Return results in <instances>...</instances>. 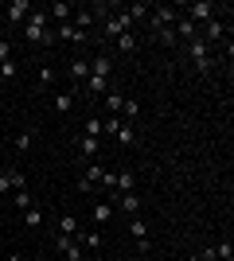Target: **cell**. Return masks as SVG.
<instances>
[{
	"mask_svg": "<svg viewBox=\"0 0 234 261\" xmlns=\"http://www.w3.org/2000/svg\"><path fill=\"white\" fill-rule=\"evenodd\" d=\"M23 35H28L32 43H43V47L55 43V32H51V20H47L43 8H32V16L23 20Z\"/></svg>",
	"mask_w": 234,
	"mask_h": 261,
	"instance_id": "6da1fadb",
	"label": "cell"
},
{
	"mask_svg": "<svg viewBox=\"0 0 234 261\" xmlns=\"http://www.w3.org/2000/svg\"><path fill=\"white\" fill-rule=\"evenodd\" d=\"M195 28H203L207 20H215L219 16V4H211V0H195V4H188V12H184Z\"/></svg>",
	"mask_w": 234,
	"mask_h": 261,
	"instance_id": "7a4b0ae2",
	"label": "cell"
},
{
	"mask_svg": "<svg viewBox=\"0 0 234 261\" xmlns=\"http://www.w3.org/2000/svg\"><path fill=\"white\" fill-rule=\"evenodd\" d=\"M188 51H191V63H195V70H199V74H211V55H207V43H203L199 35L188 43Z\"/></svg>",
	"mask_w": 234,
	"mask_h": 261,
	"instance_id": "3957f363",
	"label": "cell"
},
{
	"mask_svg": "<svg viewBox=\"0 0 234 261\" xmlns=\"http://www.w3.org/2000/svg\"><path fill=\"white\" fill-rule=\"evenodd\" d=\"M148 20H152V28H156V32H168V28H172V23L179 20V8H168V4H160V8H156L152 16H148Z\"/></svg>",
	"mask_w": 234,
	"mask_h": 261,
	"instance_id": "277c9868",
	"label": "cell"
},
{
	"mask_svg": "<svg viewBox=\"0 0 234 261\" xmlns=\"http://www.w3.org/2000/svg\"><path fill=\"white\" fill-rule=\"evenodd\" d=\"M129 28H133V20H129V12H117V16H110V20H106V35H110V39L125 35Z\"/></svg>",
	"mask_w": 234,
	"mask_h": 261,
	"instance_id": "5b68a950",
	"label": "cell"
},
{
	"mask_svg": "<svg viewBox=\"0 0 234 261\" xmlns=\"http://www.w3.org/2000/svg\"><path fill=\"white\" fill-rule=\"evenodd\" d=\"M0 16H8V23H23L28 16H32V4H28V0H12V4L0 12Z\"/></svg>",
	"mask_w": 234,
	"mask_h": 261,
	"instance_id": "8992f818",
	"label": "cell"
},
{
	"mask_svg": "<svg viewBox=\"0 0 234 261\" xmlns=\"http://www.w3.org/2000/svg\"><path fill=\"white\" fill-rule=\"evenodd\" d=\"M223 35H226V23L219 20V16H215V20H207V23H203V35H199V39H203V43H219Z\"/></svg>",
	"mask_w": 234,
	"mask_h": 261,
	"instance_id": "52a82bcc",
	"label": "cell"
},
{
	"mask_svg": "<svg viewBox=\"0 0 234 261\" xmlns=\"http://www.w3.org/2000/svg\"><path fill=\"white\" fill-rule=\"evenodd\" d=\"M55 39H63V43H86V32H78L74 23H59V32H55Z\"/></svg>",
	"mask_w": 234,
	"mask_h": 261,
	"instance_id": "ba28073f",
	"label": "cell"
},
{
	"mask_svg": "<svg viewBox=\"0 0 234 261\" xmlns=\"http://www.w3.org/2000/svg\"><path fill=\"white\" fill-rule=\"evenodd\" d=\"M47 12V20H59V23H67L70 16H74V8H70V4H63V0H55V4H51V8H43Z\"/></svg>",
	"mask_w": 234,
	"mask_h": 261,
	"instance_id": "9c48e42d",
	"label": "cell"
},
{
	"mask_svg": "<svg viewBox=\"0 0 234 261\" xmlns=\"http://www.w3.org/2000/svg\"><path fill=\"white\" fill-rule=\"evenodd\" d=\"M90 74H98V78H110V74H113V59H110V55H98V59L90 63Z\"/></svg>",
	"mask_w": 234,
	"mask_h": 261,
	"instance_id": "30bf717a",
	"label": "cell"
},
{
	"mask_svg": "<svg viewBox=\"0 0 234 261\" xmlns=\"http://www.w3.org/2000/svg\"><path fill=\"white\" fill-rule=\"evenodd\" d=\"M67 74H70V82H86L90 78V63L86 59H74V63L67 66Z\"/></svg>",
	"mask_w": 234,
	"mask_h": 261,
	"instance_id": "8fae6325",
	"label": "cell"
},
{
	"mask_svg": "<svg viewBox=\"0 0 234 261\" xmlns=\"http://www.w3.org/2000/svg\"><path fill=\"white\" fill-rule=\"evenodd\" d=\"M110 218H113V203H110V199H101V203H94V222H98V226H106Z\"/></svg>",
	"mask_w": 234,
	"mask_h": 261,
	"instance_id": "7c38bea8",
	"label": "cell"
},
{
	"mask_svg": "<svg viewBox=\"0 0 234 261\" xmlns=\"http://www.w3.org/2000/svg\"><path fill=\"white\" fill-rule=\"evenodd\" d=\"M51 109H55V113H70V109H74V94H67V90H63V94H55Z\"/></svg>",
	"mask_w": 234,
	"mask_h": 261,
	"instance_id": "4fadbf2b",
	"label": "cell"
},
{
	"mask_svg": "<svg viewBox=\"0 0 234 261\" xmlns=\"http://www.w3.org/2000/svg\"><path fill=\"white\" fill-rule=\"evenodd\" d=\"M117 207H121L129 218H137V211H141V199H137V195H117Z\"/></svg>",
	"mask_w": 234,
	"mask_h": 261,
	"instance_id": "5bb4252c",
	"label": "cell"
},
{
	"mask_svg": "<svg viewBox=\"0 0 234 261\" xmlns=\"http://www.w3.org/2000/svg\"><path fill=\"white\" fill-rule=\"evenodd\" d=\"M78 238L86 250H101V230H78Z\"/></svg>",
	"mask_w": 234,
	"mask_h": 261,
	"instance_id": "9a60e30c",
	"label": "cell"
},
{
	"mask_svg": "<svg viewBox=\"0 0 234 261\" xmlns=\"http://www.w3.org/2000/svg\"><path fill=\"white\" fill-rule=\"evenodd\" d=\"M86 90L94 94V98H101V94L110 90V78H98V74H90V78H86Z\"/></svg>",
	"mask_w": 234,
	"mask_h": 261,
	"instance_id": "2e32d148",
	"label": "cell"
},
{
	"mask_svg": "<svg viewBox=\"0 0 234 261\" xmlns=\"http://www.w3.org/2000/svg\"><path fill=\"white\" fill-rule=\"evenodd\" d=\"M113 137H117V144H125V148L137 141V133H133V125H129V121H121V129L113 133Z\"/></svg>",
	"mask_w": 234,
	"mask_h": 261,
	"instance_id": "e0dca14e",
	"label": "cell"
},
{
	"mask_svg": "<svg viewBox=\"0 0 234 261\" xmlns=\"http://www.w3.org/2000/svg\"><path fill=\"white\" fill-rule=\"evenodd\" d=\"M113 43H117V51H121V55H133V51H137V39H133V32H125V35H117V39H113Z\"/></svg>",
	"mask_w": 234,
	"mask_h": 261,
	"instance_id": "ac0fdd59",
	"label": "cell"
},
{
	"mask_svg": "<svg viewBox=\"0 0 234 261\" xmlns=\"http://www.w3.org/2000/svg\"><path fill=\"white\" fill-rule=\"evenodd\" d=\"M78 230H82V226H78L74 215H63V218H59V234H70V238H74Z\"/></svg>",
	"mask_w": 234,
	"mask_h": 261,
	"instance_id": "d6986e66",
	"label": "cell"
},
{
	"mask_svg": "<svg viewBox=\"0 0 234 261\" xmlns=\"http://www.w3.org/2000/svg\"><path fill=\"white\" fill-rule=\"evenodd\" d=\"M78 152H82V156L90 160V156L98 152V137H78Z\"/></svg>",
	"mask_w": 234,
	"mask_h": 261,
	"instance_id": "ffe728a7",
	"label": "cell"
},
{
	"mask_svg": "<svg viewBox=\"0 0 234 261\" xmlns=\"http://www.w3.org/2000/svg\"><path fill=\"white\" fill-rule=\"evenodd\" d=\"M125 98H121V90H106V109H113V113H121Z\"/></svg>",
	"mask_w": 234,
	"mask_h": 261,
	"instance_id": "44dd1931",
	"label": "cell"
},
{
	"mask_svg": "<svg viewBox=\"0 0 234 261\" xmlns=\"http://www.w3.org/2000/svg\"><path fill=\"white\" fill-rule=\"evenodd\" d=\"M215 261H234V246H230V238L215 246Z\"/></svg>",
	"mask_w": 234,
	"mask_h": 261,
	"instance_id": "7402d4cb",
	"label": "cell"
},
{
	"mask_svg": "<svg viewBox=\"0 0 234 261\" xmlns=\"http://www.w3.org/2000/svg\"><path fill=\"white\" fill-rule=\"evenodd\" d=\"M55 86V70L51 66H39V90H51Z\"/></svg>",
	"mask_w": 234,
	"mask_h": 261,
	"instance_id": "603a6c76",
	"label": "cell"
},
{
	"mask_svg": "<svg viewBox=\"0 0 234 261\" xmlns=\"http://www.w3.org/2000/svg\"><path fill=\"white\" fill-rule=\"evenodd\" d=\"M39 222H43V211H39V207H28V211H23V226H39Z\"/></svg>",
	"mask_w": 234,
	"mask_h": 261,
	"instance_id": "cb8c5ba5",
	"label": "cell"
},
{
	"mask_svg": "<svg viewBox=\"0 0 234 261\" xmlns=\"http://www.w3.org/2000/svg\"><path fill=\"white\" fill-rule=\"evenodd\" d=\"M12 148H16V152H28V148H32V133H16Z\"/></svg>",
	"mask_w": 234,
	"mask_h": 261,
	"instance_id": "d4e9b609",
	"label": "cell"
},
{
	"mask_svg": "<svg viewBox=\"0 0 234 261\" xmlns=\"http://www.w3.org/2000/svg\"><path fill=\"white\" fill-rule=\"evenodd\" d=\"M12 203H16V207L20 211H28V207H35V199L28 195V191H16V195H12Z\"/></svg>",
	"mask_w": 234,
	"mask_h": 261,
	"instance_id": "484cf974",
	"label": "cell"
},
{
	"mask_svg": "<svg viewBox=\"0 0 234 261\" xmlns=\"http://www.w3.org/2000/svg\"><path fill=\"white\" fill-rule=\"evenodd\" d=\"M129 230H133V238H137V242H145V238H148V226L141 222V218H133V222H129Z\"/></svg>",
	"mask_w": 234,
	"mask_h": 261,
	"instance_id": "4316f807",
	"label": "cell"
},
{
	"mask_svg": "<svg viewBox=\"0 0 234 261\" xmlns=\"http://www.w3.org/2000/svg\"><path fill=\"white\" fill-rule=\"evenodd\" d=\"M117 129H121V117H110V121H101V137H113Z\"/></svg>",
	"mask_w": 234,
	"mask_h": 261,
	"instance_id": "83f0119b",
	"label": "cell"
},
{
	"mask_svg": "<svg viewBox=\"0 0 234 261\" xmlns=\"http://www.w3.org/2000/svg\"><path fill=\"white\" fill-rule=\"evenodd\" d=\"M148 12H152L148 4H133V8H129V20H145Z\"/></svg>",
	"mask_w": 234,
	"mask_h": 261,
	"instance_id": "f1b7e54d",
	"label": "cell"
},
{
	"mask_svg": "<svg viewBox=\"0 0 234 261\" xmlns=\"http://www.w3.org/2000/svg\"><path fill=\"white\" fill-rule=\"evenodd\" d=\"M86 137H101V117H90L86 121Z\"/></svg>",
	"mask_w": 234,
	"mask_h": 261,
	"instance_id": "f546056e",
	"label": "cell"
},
{
	"mask_svg": "<svg viewBox=\"0 0 234 261\" xmlns=\"http://www.w3.org/2000/svg\"><path fill=\"white\" fill-rule=\"evenodd\" d=\"M0 78H16V59H8V63H0Z\"/></svg>",
	"mask_w": 234,
	"mask_h": 261,
	"instance_id": "4dcf8cb0",
	"label": "cell"
},
{
	"mask_svg": "<svg viewBox=\"0 0 234 261\" xmlns=\"http://www.w3.org/2000/svg\"><path fill=\"white\" fill-rule=\"evenodd\" d=\"M4 191H12V172H0V195Z\"/></svg>",
	"mask_w": 234,
	"mask_h": 261,
	"instance_id": "1f68e13d",
	"label": "cell"
},
{
	"mask_svg": "<svg viewBox=\"0 0 234 261\" xmlns=\"http://www.w3.org/2000/svg\"><path fill=\"white\" fill-rule=\"evenodd\" d=\"M12 59V43H4V39H0V63H8Z\"/></svg>",
	"mask_w": 234,
	"mask_h": 261,
	"instance_id": "d6a6232c",
	"label": "cell"
},
{
	"mask_svg": "<svg viewBox=\"0 0 234 261\" xmlns=\"http://www.w3.org/2000/svg\"><path fill=\"white\" fill-rule=\"evenodd\" d=\"M188 261H199V257H195V253H191V257H188Z\"/></svg>",
	"mask_w": 234,
	"mask_h": 261,
	"instance_id": "836d02e7",
	"label": "cell"
},
{
	"mask_svg": "<svg viewBox=\"0 0 234 261\" xmlns=\"http://www.w3.org/2000/svg\"><path fill=\"white\" fill-rule=\"evenodd\" d=\"M8 261H23V257H8Z\"/></svg>",
	"mask_w": 234,
	"mask_h": 261,
	"instance_id": "e575fe53",
	"label": "cell"
},
{
	"mask_svg": "<svg viewBox=\"0 0 234 261\" xmlns=\"http://www.w3.org/2000/svg\"><path fill=\"white\" fill-rule=\"evenodd\" d=\"M55 261H63V257H55Z\"/></svg>",
	"mask_w": 234,
	"mask_h": 261,
	"instance_id": "d590c367",
	"label": "cell"
},
{
	"mask_svg": "<svg viewBox=\"0 0 234 261\" xmlns=\"http://www.w3.org/2000/svg\"><path fill=\"white\" fill-rule=\"evenodd\" d=\"M35 261H39V257H35Z\"/></svg>",
	"mask_w": 234,
	"mask_h": 261,
	"instance_id": "8d00e7d4",
	"label": "cell"
}]
</instances>
